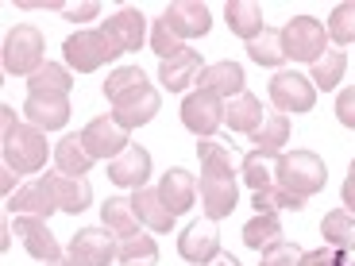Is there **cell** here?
Listing matches in <instances>:
<instances>
[{"label": "cell", "mask_w": 355, "mask_h": 266, "mask_svg": "<svg viewBox=\"0 0 355 266\" xmlns=\"http://www.w3.org/2000/svg\"><path fill=\"white\" fill-rule=\"evenodd\" d=\"M197 154H201V209L209 220H220L232 216L236 209V170H232V151L220 139H201L197 143Z\"/></svg>", "instance_id": "1"}, {"label": "cell", "mask_w": 355, "mask_h": 266, "mask_svg": "<svg viewBox=\"0 0 355 266\" xmlns=\"http://www.w3.org/2000/svg\"><path fill=\"white\" fill-rule=\"evenodd\" d=\"M275 181L282 189H290V193H297V197H313V193H320V189H324L329 170H324L320 154H313V151H290V154H278Z\"/></svg>", "instance_id": "2"}, {"label": "cell", "mask_w": 355, "mask_h": 266, "mask_svg": "<svg viewBox=\"0 0 355 266\" xmlns=\"http://www.w3.org/2000/svg\"><path fill=\"white\" fill-rule=\"evenodd\" d=\"M66 62H70V70L78 73H93L101 70L105 62H112L116 54V43L105 35V31H73L70 39H66Z\"/></svg>", "instance_id": "3"}, {"label": "cell", "mask_w": 355, "mask_h": 266, "mask_svg": "<svg viewBox=\"0 0 355 266\" xmlns=\"http://www.w3.org/2000/svg\"><path fill=\"white\" fill-rule=\"evenodd\" d=\"M282 43H286V58H297V62H320L324 51H329V35L324 27L313 16H293L282 27Z\"/></svg>", "instance_id": "4"}, {"label": "cell", "mask_w": 355, "mask_h": 266, "mask_svg": "<svg viewBox=\"0 0 355 266\" xmlns=\"http://www.w3.org/2000/svg\"><path fill=\"white\" fill-rule=\"evenodd\" d=\"M4 162L16 174H35L46 162V135L31 124H19L12 135H4Z\"/></svg>", "instance_id": "5"}, {"label": "cell", "mask_w": 355, "mask_h": 266, "mask_svg": "<svg viewBox=\"0 0 355 266\" xmlns=\"http://www.w3.org/2000/svg\"><path fill=\"white\" fill-rule=\"evenodd\" d=\"M39 66H43V35H39V27L31 24L12 27L8 39H4V70L31 78Z\"/></svg>", "instance_id": "6"}, {"label": "cell", "mask_w": 355, "mask_h": 266, "mask_svg": "<svg viewBox=\"0 0 355 266\" xmlns=\"http://www.w3.org/2000/svg\"><path fill=\"white\" fill-rule=\"evenodd\" d=\"M270 100H275L278 112H309L317 105V85L313 78H302L297 70H278L270 78Z\"/></svg>", "instance_id": "7"}, {"label": "cell", "mask_w": 355, "mask_h": 266, "mask_svg": "<svg viewBox=\"0 0 355 266\" xmlns=\"http://www.w3.org/2000/svg\"><path fill=\"white\" fill-rule=\"evenodd\" d=\"M182 124L197 135V139H209L216 127L224 124V100L209 89H197L182 100Z\"/></svg>", "instance_id": "8"}, {"label": "cell", "mask_w": 355, "mask_h": 266, "mask_svg": "<svg viewBox=\"0 0 355 266\" xmlns=\"http://www.w3.org/2000/svg\"><path fill=\"white\" fill-rule=\"evenodd\" d=\"M81 143H85V151L93 159H116V154H124L132 143H128V127H120L112 116H97V120H89L85 132H81Z\"/></svg>", "instance_id": "9"}, {"label": "cell", "mask_w": 355, "mask_h": 266, "mask_svg": "<svg viewBox=\"0 0 355 266\" xmlns=\"http://www.w3.org/2000/svg\"><path fill=\"white\" fill-rule=\"evenodd\" d=\"M155 112H159V93H155L151 85H139V89H132L128 97L112 100V120L120 127H143V124H151Z\"/></svg>", "instance_id": "10"}, {"label": "cell", "mask_w": 355, "mask_h": 266, "mask_svg": "<svg viewBox=\"0 0 355 266\" xmlns=\"http://www.w3.org/2000/svg\"><path fill=\"white\" fill-rule=\"evenodd\" d=\"M178 251H182V258L186 263H213V258H220V231H216L213 220H197L186 228V236L178 240Z\"/></svg>", "instance_id": "11"}, {"label": "cell", "mask_w": 355, "mask_h": 266, "mask_svg": "<svg viewBox=\"0 0 355 266\" xmlns=\"http://www.w3.org/2000/svg\"><path fill=\"white\" fill-rule=\"evenodd\" d=\"M39 181L46 186V193L54 197V204H58L62 213H81V209H89V201H93V186H89L85 177H70V174H43Z\"/></svg>", "instance_id": "12"}, {"label": "cell", "mask_w": 355, "mask_h": 266, "mask_svg": "<svg viewBox=\"0 0 355 266\" xmlns=\"http://www.w3.org/2000/svg\"><path fill=\"white\" fill-rule=\"evenodd\" d=\"M16 236L24 240L27 255L39 258V263H58V258H62L58 240L51 236L46 220H39V216H16Z\"/></svg>", "instance_id": "13"}, {"label": "cell", "mask_w": 355, "mask_h": 266, "mask_svg": "<svg viewBox=\"0 0 355 266\" xmlns=\"http://www.w3.org/2000/svg\"><path fill=\"white\" fill-rule=\"evenodd\" d=\"M66 255H73L85 266H108L116 258V243H112V236H108V228H81L70 240V251H66Z\"/></svg>", "instance_id": "14"}, {"label": "cell", "mask_w": 355, "mask_h": 266, "mask_svg": "<svg viewBox=\"0 0 355 266\" xmlns=\"http://www.w3.org/2000/svg\"><path fill=\"white\" fill-rule=\"evenodd\" d=\"M108 177L124 189H143V181L151 177V154L132 143L124 154H116V159L108 162Z\"/></svg>", "instance_id": "15"}, {"label": "cell", "mask_w": 355, "mask_h": 266, "mask_svg": "<svg viewBox=\"0 0 355 266\" xmlns=\"http://www.w3.org/2000/svg\"><path fill=\"white\" fill-rule=\"evenodd\" d=\"M24 116L39 132H58L70 120V97H35V93H27Z\"/></svg>", "instance_id": "16"}, {"label": "cell", "mask_w": 355, "mask_h": 266, "mask_svg": "<svg viewBox=\"0 0 355 266\" xmlns=\"http://www.w3.org/2000/svg\"><path fill=\"white\" fill-rule=\"evenodd\" d=\"M162 19H166V27L174 31L178 39H197V35L209 31V24H213L209 8H205V4H193V0H178V4H170Z\"/></svg>", "instance_id": "17"}, {"label": "cell", "mask_w": 355, "mask_h": 266, "mask_svg": "<svg viewBox=\"0 0 355 266\" xmlns=\"http://www.w3.org/2000/svg\"><path fill=\"white\" fill-rule=\"evenodd\" d=\"M159 197L166 201V209L174 216L189 213V209H193V197H197L193 174H189V170H182V166L166 170V174H162V181H159Z\"/></svg>", "instance_id": "18"}, {"label": "cell", "mask_w": 355, "mask_h": 266, "mask_svg": "<svg viewBox=\"0 0 355 266\" xmlns=\"http://www.w3.org/2000/svg\"><path fill=\"white\" fill-rule=\"evenodd\" d=\"M101 31L112 39L120 54L139 51V43H143V12L139 8H120L116 16L105 19V27H101Z\"/></svg>", "instance_id": "19"}, {"label": "cell", "mask_w": 355, "mask_h": 266, "mask_svg": "<svg viewBox=\"0 0 355 266\" xmlns=\"http://www.w3.org/2000/svg\"><path fill=\"white\" fill-rule=\"evenodd\" d=\"M201 89H209V93H216V97H240L243 93V70L236 62H213L201 70Z\"/></svg>", "instance_id": "20"}, {"label": "cell", "mask_w": 355, "mask_h": 266, "mask_svg": "<svg viewBox=\"0 0 355 266\" xmlns=\"http://www.w3.org/2000/svg\"><path fill=\"white\" fill-rule=\"evenodd\" d=\"M201 54L197 51H182L178 58H170V62H162V70H159V78H162V85L170 89V93H182V89L189 85V81H197L201 78Z\"/></svg>", "instance_id": "21"}, {"label": "cell", "mask_w": 355, "mask_h": 266, "mask_svg": "<svg viewBox=\"0 0 355 266\" xmlns=\"http://www.w3.org/2000/svg\"><path fill=\"white\" fill-rule=\"evenodd\" d=\"M73 89V78L66 66H54V62H43L31 78H27V93L35 97H70Z\"/></svg>", "instance_id": "22"}, {"label": "cell", "mask_w": 355, "mask_h": 266, "mask_svg": "<svg viewBox=\"0 0 355 266\" xmlns=\"http://www.w3.org/2000/svg\"><path fill=\"white\" fill-rule=\"evenodd\" d=\"M132 204H135V216H139L151 231H170L174 228V213L166 209V201L159 197V189H135Z\"/></svg>", "instance_id": "23"}, {"label": "cell", "mask_w": 355, "mask_h": 266, "mask_svg": "<svg viewBox=\"0 0 355 266\" xmlns=\"http://www.w3.org/2000/svg\"><path fill=\"white\" fill-rule=\"evenodd\" d=\"M8 209H12V213H19V216H39V220H46L58 204H54V197L46 193L43 181H31V186L16 189V193L8 197Z\"/></svg>", "instance_id": "24"}, {"label": "cell", "mask_w": 355, "mask_h": 266, "mask_svg": "<svg viewBox=\"0 0 355 266\" xmlns=\"http://www.w3.org/2000/svg\"><path fill=\"white\" fill-rule=\"evenodd\" d=\"M224 19H228V27L236 31L240 39H255V35H263L266 31V24H263V8H259L255 0H232L228 8H224Z\"/></svg>", "instance_id": "25"}, {"label": "cell", "mask_w": 355, "mask_h": 266, "mask_svg": "<svg viewBox=\"0 0 355 266\" xmlns=\"http://www.w3.org/2000/svg\"><path fill=\"white\" fill-rule=\"evenodd\" d=\"M263 105H259V97H251V93H240V97H232L228 105H224V124L232 127V132H255L259 124H263Z\"/></svg>", "instance_id": "26"}, {"label": "cell", "mask_w": 355, "mask_h": 266, "mask_svg": "<svg viewBox=\"0 0 355 266\" xmlns=\"http://www.w3.org/2000/svg\"><path fill=\"white\" fill-rule=\"evenodd\" d=\"M101 220H105L108 231H116L120 240H128V236H139V216H135V204L124 201V197H108L105 204H101Z\"/></svg>", "instance_id": "27"}, {"label": "cell", "mask_w": 355, "mask_h": 266, "mask_svg": "<svg viewBox=\"0 0 355 266\" xmlns=\"http://www.w3.org/2000/svg\"><path fill=\"white\" fill-rule=\"evenodd\" d=\"M290 139V120H286V112H275L266 116L263 124L251 132V143H255V151L270 154V159H278L282 154V143Z\"/></svg>", "instance_id": "28"}, {"label": "cell", "mask_w": 355, "mask_h": 266, "mask_svg": "<svg viewBox=\"0 0 355 266\" xmlns=\"http://www.w3.org/2000/svg\"><path fill=\"white\" fill-rule=\"evenodd\" d=\"M54 162H58V174L81 177V174H89V166H93V154L85 151L81 135H66V139L54 147Z\"/></svg>", "instance_id": "29"}, {"label": "cell", "mask_w": 355, "mask_h": 266, "mask_svg": "<svg viewBox=\"0 0 355 266\" xmlns=\"http://www.w3.org/2000/svg\"><path fill=\"white\" fill-rule=\"evenodd\" d=\"M320 236L329 240V247L352 251V247H355V213H347V209L329 213L324 220H320Z\"/></svg>", "instance_id": "30"}, {"label": "cell", "mask_w": 355, "mask_h": 266, "mask_svg": "<svg viewBox=\"0 0 355 266\" xmlns=\"http://www.w3.org/2000/svg\"><path fill=\"white\" fill-rule=\"evenodd\" d=\"M243 243H248L251 251H266V247H275V243H282V224H278V216L259 213L255 220L243 228Z\"/></svg>", "instance_id": "31"}, {"label": "cell", "mask_w": 355, "mask_h": 266, "mask_svg": "<svg viewBox=\"0 0 355 266\" xmlns=\"http://www.w3.org/2000/svg\"><path fill=\"white\" fill-rule=\"evenodd\" d=\"M248 54L255 58L259 66H282V62H286L282 31H278V27H266L263 35H255V39L248 43Z\"/></svg>", "instance_id": "32"}, {"label": "cell", "mask_w": 355, "mask_h": 266, "mask_svg": "<svg viewBox=\"0 0 355 266\" xmlns=\"http://www.w3.org/2000/svg\"><path fill=\"white\" fill-rule=\"evenodd\" d=\"M116 258L124 266H155L159 263V243H155L151 236H128V240H120V247H116Z\"/></svg>", "instance_id": "33"}, {"label": "cell", "mask_w": 355, "mask_h": 266, "mask_svg": "<svg viewBox=\"0 0 355 266\" xmlns=\"http://www.w3.org/2000/svg\"><path fill=\"white\" fill-rule=\"evenodd\" d=\"M275 166H278V159H270V154H263V151H248L240 174L251 189H266V186H275Z\"/></svg>", "instance_id": "34"}, {"label": "cell", "mask_w": 355, "mask_h": 266, "mask_svg": "<svg viewBox=\"0 0 355 266\" xmlns=\"http://www.w3.org/2000/svg\"><path fill=\"white\" fill-rule=\"evenodd\" d=\"M255 209L259 213H282V209H290V213H297V209H305V197L290 193V189L282 186H266V189H255Z\"/></svg>", "instance_id": "35"}, {"label": "cell", "mask_w": 355, "mask_h": 266, "mask_svg": "<svg viewBox=\"0 0 355 266\" xmlns=\"http://www.w3.org/2000/svg\"><path fill=\"white\" fill-rule=\"evenodd\" d=\"M344 70H347V54L344 51H324V58L313 62V85L336 89L340 78H344Z\"/></svg>", "instance_id": "36"}, {"label": "cell", "mask_w": 355, "mask_h": 266, "mask_svg": "<svg viewBox=\"0 0 355 266\" xmlns=\"http://www.w3.org/2000/svg\"><path fill=\"white\" fill-rule=\"evenodd\" d=\"M329 39L340 46L355 43V0H347V4H336L329 16Z\"/></svg>", "instance_id": "37"}, {"label": "cell", "mask_w": 355, "mask_h": 266, "mask_svg": "<svg viewBox=\"0 0 355 266\" xmlns=\"http://www.w3.org/2000/svg\"><path fill=\"white\" fill-rule=\"evenodd\" d=\"M139 85H147V78H143L139 66H120V70L105 81V97L108 100H120V97H128V93L139 89Z\"/></svg>", "instance_id": "38"}, {"label": "cell", "mask_w": 355, "mask_h": 266, "mask_svg": "<svg viewBox=\"0 0 355 266\" xmlns=\"http://www.w3.org/2000/svg\"><path fill=\"white\" fill-rule=\"evenodd\" d=\"M151 46H155V54H159L162 62H170V58H178V54L186 51V46H182V39H178L174 31L166 27V19H159V24H155V31H151Z\"/></svg>", "instance_id": "39"}, {"label": "cell", "mask_w": 355, "mask_h": 266, "mask_svg": "<svg viewBox=\"0 0 355 266\" xmlns=\"http://www.w3.org/2000/svg\"><path fill=\"white\" fill-rule=\"evenodd\" d=\"M302 263V251L293 247V243H275V247L263 251V266H297Z\"/></svg>", "instance_id": "40"}, {"label": "cell", "mask_w": 355, "mask_h": 266, "mask_svg": "<svg viewBox=\"0 0 355 266\" xmlns=\"http://www.w3.org/2000/svg\"><path fill=\"white\" fill-rule=\"evenodd\" d=\"M336 116L344 127H355V85H347L344 93L336 97Z\"/></svg>", "instance_id": "41"}, {"label": "cell", "mask_w": 355, "mask_h": 266, "mask_svg": "<svg viewBox=\"0 0 355 266\" xmlns=\"http://www.w3.org/2000/svg\"><path fill=\"white\" fill-rule=\"evenodd\" d=\"M297 266H340V251L336 247H320V251H305Z\"/></svg>", "instance_id": "42"}, {"label": "cell", "mask_w": 355, "mask_h": 266, "mask_svg": "<svg viewBox=\"0 0 355 266\" xmlns=\"http://www.w3.org/2000/svg\"><path fill=\"white\" fill-rule=\"evenodd\" d=\"M62 12H66L70 19H93V16L101 12V4H97V0H85V4H66Z\"/></svg>", "instance_id": "43"}, {"label": "cell", "mask_w": 355, "mask_h": 266, "mask_svg": "<svg viewBox=\"0 0 355 266\" xmlns=\"http://www.w3.org/2000/svg\"><path fill=\"white\" fill-rule=\"evenodd\" d=\"M344 204H347V213H355V162H352L347 181H344Z\"/></svg>", "instance_id": "44"}, {"label": "cell", "mask_w": 355, "mask_h": 266, "mask_svg": "<svg viewBox=\"0 0 355 266\" xmlns=\"http://www.w3.org/2000/svg\"><path fill=\"white\" fill-rule=\"evenodd\" d=\"M16 177H19V174H16V170H12V166H8V162L0 166V189H4V193H8V197H12V186H16Z\"/></svg>", "instance_id": "45"}, {"label": "cell", "mask_w": 355, "mask_h": 266, "mask_svg": "<svg viewBox=\"0 0 355 266\" xmlns=\"http://www.w3.org/2000/svg\"><path fill=\"white\" fill-rule=\"evenodd\" d=\"M0 120H4V135H12V132H16V108H12V105H4V108H0Z\"/></svg>", "instance_id": "46"}, {"label": "cell", "mask_w": 355, "mask_h": 266, "mask_svg": "<svg viewBox=\"0 0 355 266\" xmlns=\"http://www.w3.org/2000/svg\"><path fill=\"white\" fill-rule=\"evenodd\" d=\"M8 243H12V224L4 220L0 224V251H8Z\"/></svg>", "instance_id": "47"}, {"label": "cell", "mask_w": 355, "mask_h": 266, "mask_svg": "<svg viewBox=\"0 0 355 266\" xmlns=\"http://www.w3.org/2000/svg\"><path fill=\"white\" fill-rule=\"evenodd\" d=\"M213 266H240L232 255H220V258H213Z\"/></svg>", "instance_id": "48"}, {"label": "cell", "mask_w": 355, "mask_h": 266, "mask_svg": "<svg viewBox=\"0 0 355 266\" xmlns=\"http://www.w3.org/2000/svg\"><path fill=\"white\" fill-rule=\"evenodd\" d=\"M259 266H263V263H259Z\"/></svg>", "instance_id": "49"}]
</instances>
